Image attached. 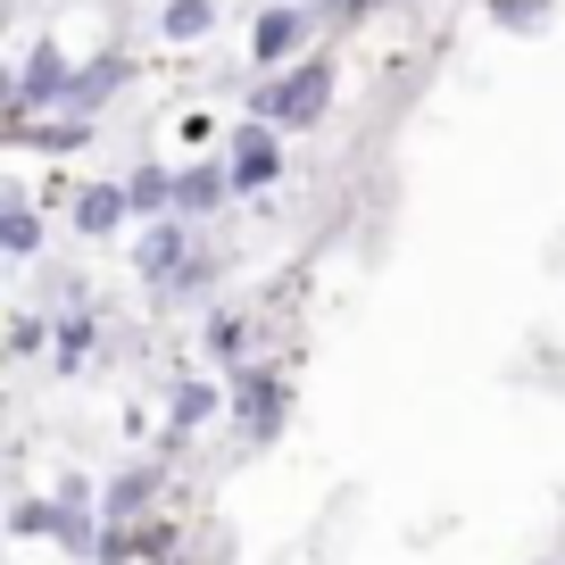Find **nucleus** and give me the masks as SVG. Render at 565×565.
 I'll use <instances>...</instances> for the list:
<instances>
[{"mask_svg":"<svg viewBox=\"0 0 565 565\" xmlns=\"http://www.w3.org/2000/svg\"><path fill=\"white\" fill-rule=\"evenodd\" d=\"M333 92H341V67H333L324 51H308L300 67L258 75V84H249V117L275 125V134H308V125L333 108Z\"/></svg>","mask_w":565,"mask_h":565,"instance_id":"1","label":"nucleus"},{"mask_svg":"<svg viewBox=\"0 0 565 565\" xmlns=\"http://www.w3.org/2000/svg\"><path fill=\"white\" fill-rule=\"evenodd\" d=\"M225 391H233V424H242V441H249V449L282 441V424H291V374L258 358V366L225 374Z\"/></svg>","mask_w":565,"mask_h":565,"instance_id":"2","label":"nucleus"},{"mask_svg":"<svg viewBox=\"0 0 565 565\" xmlns=\"http://www.w3.org/2000/svg\"><path fill=\"white\" fill-rule=\"evenodd\" d=\"M216 416H233V391L216 383V374H175V383H167L159 458H183V449H192V433H200V424H216Z\"/></svg>","mask_w":565,"mask_h":565,"instance_id":"3","label":"nucleus"},{"mask_svg":"<svg viewBox=\"0 0 565 565\" xmlns=\"http://www.w3.org/2000/svg\"><path fill=\"white\" fill-rule=\"evenodd\" d=\"M67 92H75V58L58 51V42H34L18 84H9V125H34L42 108H67Z\"/></svg>","mask_w":565,"mask_h":565,"instance_id":"4","label":"nucleus"},{"mask_svg":"<svg viewBox=\"0 0 565 565\" xmlns=\"http://www.w3.org/2000/svg\"><path fill=\"white\" fill-rule=\"evenodd\" d=\"M192 249H200V225H192V216H159V225H141V233H134V282L159 300L167 282L183 275V258H192Z\"/></svg>","mask_w":565,"mask_h":565,"instance_id":"5","label":"nucleus"},{"mask_svg":"<svg viewBox=\"0 0 565 565\" xmlns=\"http://www.w3.org/2000/svg\"><path fill=\"white\" fill-rule=\"evenodd\" d=\"M225 175H233V200L275 192V183H282V134H275V125H258V117H242V125H233V159H225Z\"/></svg>","mask_w":565,"mask_h":565,"instance_id":"6","label":"nucleus"},{"mask_svg":"<svg viewBox=\"0 0 565 565\" xmlns=\"http://www.w3.org/2000/svg\"><path fill=\"white\" fill-rule=\"evenodd\" d=\"M167 482H175V458H134L117 482H100V515L108 524H141V515H167Z\"/></svg>","mask_w":565,"mask_h":565,"instance_id":"7","label":"nucleus"},{"mask_svg":"<svg viewBox=\"0 0 565 565\" xmlns=\"http://www.w3.org/2000/svg\"><path fill=\"white\" fill-rule=\"evenodd\" d=\"M308 9H291V0H275V9H258V25H249V67L258 75H282L300 67V42H308Z\"/></svg>","mask_w":565,"mask_h":565,"instance_id":"8","label":"nucleus"},{"mask_svg":"<svg viewBox=\"0 0 565 565\" xmlns=\"http://www.w3.org/2000/svg\"><path fill=\"white\" fill-rule=\"evenodd\" d=\"M200 358H209L216 374L258 366V317H242V308H209V324H200Z\"/></svg>","mask_w":565,"mask_h":565,"instance_id":"9","label":"nucleus"},{"mask_svg":"<svg viewBox=\"0 0 565 565\" xmlns=\"http://www.w3.org/2000/svg\"><path fill=\"white\" fill-rule=\"evenodd\" d=\"M0 258H9V266H34L42 258V200L25 192V183L0 192Z\"/></svg>","mask_w":565,"mask_h":565,"instance_id":"10","label":"nucleus"},{"mask_svg":"<svg viewBox=\"0 0 565 565\" xmlns=\"http://www.w3.org/2000/svg\"><path fill=\"white\" fill-rule=\"evenodd\" d=\"M125 216H134L125 183H75V209H67V225L84 233V242H108V233H125Z\"/></svg>","mask_w":565,"mask_h":565,"instance_id":"11","label":"nucleus"},{"mask_svg":"<svg viewBox=\"0 0 565 565\" xmlns=\"http://www.w3.org/2000/svg\"><path fill=\"white\" fill-rule=\"evenodd\" d=\"M92 358H100V308H58V341H51V366L67 374H84Z\"/></svg>","mask_w":565,"mask_h":565,"instance_id":"12","label":"nucleus"},{"mask_svg":"<svg viewBox=\"0 0 565 565\" xmlns=\"http://www.w3.org/2000/svg\"><path fill=\"white\" fill-rule=\"evenodd\" d=\"M225 200H233V175H225L216 159H200V167H175V216H192V225H200V216H216Z\"/></svg>","mask_w":565,"mask_h":565,"instance_id":"13","label":"nucleus"},{"mask_svg":"<svg viewBox=\"0 0 565 565\" xmlns=\"http://www.w3.org/2000/svg\"><path fill=\"white\" fill-rule=\"evenodd\" d=\"M125 75H134V58H125V51H100V58H84V67H75V92H67V108H58V117H92V108H100L108 92L125 84Z\"/></svg>","mask_w":565,"mask_h":565,"instance_id":"14","label":"nucleus"},{"mask_svg":"<svg viewBox=\"0 0 565 565\" xmlns=\"http://www.w3.org/2000/svg\"><path fill=\"white\" fill-rule=\"evenodd\" d=\"M125 200H134V216H141V225H159V216H175V167L141 159L134 175H125Z\"/></svg>","mask_w":565,"mask_h":565,"instance_id":"15","label":"nucleus"},{"mask_svg":"<svg viewBox=\"0 0 565 565\" xmlns=\"http://www.w3.org/2000/svg\"><path fill=\"white\" fill-rule=\"evenodd\" d=\"M92 134H100V125H92V117H51V125H9V150H58V159H67V150H84Z\"/></svg>","mask_w":565,"mask_h":565,"instance_id":"16","label":"nucleus"},{"mask_svg":"<svg viewBox=\"0 0 565 565\" xmlns=\"http://www.w3.org/2000/svg\"><path fill=\"white\" fill-rule=\"evenodd\" d=\"M216 282H225V258H216V249L200 242L192 258H183V275H175V282H167V291H159V308H192V300H209Z\"/></svg>","mask_w":565,"mask_h":565,"instance_id":"17","label":"nucleus"},{"mask_svg":"<svg viewBox=\"0 0 565 565\" xmlns=\"http://www.w3.org/2000/svg\"><path fill=\"white\" fill-rule=\"evenodd\" d=\"M209 25H216V0H167V9H159L167 42H209Z\"/></svg>","mask_w":565,"mask_h":565,"instance_id":"18","label":"nucleus"},{"mask_svg":"<svg viewBox=\"0 0 565 565\" xmlns=\"http://www.w3.org/2000/svg\"><path fill=\"white\" fill-rule=\"evenodd\" d=\"M9 532H18V541H58V499H9Z\"/></svg>","mask_w":565,"mask_h":565,"instance_id":"19","label":"nucleus"},{"mask_svg":"<svg viewBox=\"0 0 565 565\" xmlns=\"http://www.w3.org/2000/svg\"><path fill=\"white\" fill-rule=\"evenodd\" d=\"M491 9V25H508V34H541L548 18H557V0H482Z\"/></svg>","mask_w":565,"mask_h":565,"instance_id":"20","label":"nucleus"},{"mask_svg":"<svg viewBox=\"0 0 565 565\" xmlns=\"http://www.w3.org/2000/svg\"><path fill=\"white\" fill-rule=\"evenodd\" d=\"M51 341H58V317H9V358H51Z\"/></svg>","mask_w":565,"mask_h":565,"instance_id":"21","label":"nucleus"},{"mask_svg":"<svg viewBox=\"0 0 565 565\" xmlns=\"http://www.w3.org/2000/svg\"><path fill=\"white\" fill-rule=\"evenodd\" d=\"M175 134H183V141H192V150H200V141L216 134V117H200V108H192V117H175Z\"/></svg>","mask_w":565,"mask_h":565,"instance_id":"22","label":"nucleus"},{"mask_svg":"<svg viewBox=\"0 0 565 565\" xmlns=\"http://www.w3.org/2000/svg\"><path fill=\"white\" fill-rule=\"evenodd\" d=\"M374 9H391V0H350V9H341V25H358V18H374Z\"/></svg>","mask_w":565,"mask_h":565,"instance_id":"23","label":"nucleus"},{"mask_svg":"<svg viewBox=\"0 0 565 565\" xmlns=\"http://www.w3.org/2000/svg\"><path fill=\"white\" fill-rule=\"evenodd\" d=\"M324 9H333V18H341V9H350V0H324Z\"/></svg>","mask_w":565,"mask_h":565,"instance_id":"24","label":"nucleus"},{"mask_svg":"<svg viewBox=\"0 0 565 565\" xmlns=\"http://www.w3.org/2000/svg\"><path fill=\"white\" fill-rule=\"evenodd\" d=\"M175 565H200V557H175Z\"/></svg>","mask_w":565,"mask_h":565,"instance_id":"25","label":"nucleus"},{"mask_svg":"<svg viewBox=\"0 0 565 565\" xmlns=\"http://www.w3.org/2000/svg\"><path fill=\"white\" fill-rule=\"evenodd\" d=\"M541 565H557V557H541Z\"/></svg>","mask_w":565,"mask_h":565,"instance_id":"26","label":"nucleus"}]
</instances>
